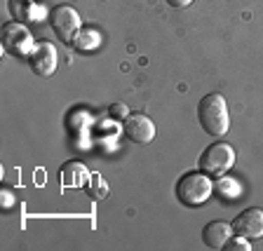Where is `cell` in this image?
<instances>
[{
	"mask_svg": "<svg viewBox=\"0 0 263 251\" xmlns=\"http://www.w3.org/2000/svg\"><path fill=\"white\" fill-rule=\"evenodd\" d=\"M197 122L202 127V131H207L209 137H226L230 131V110L228 101L223 94L212 92L204 94L197 104Z\"/></svg>",
	"mask_w": 263,
	"mask_h": 251,
	"instance_id": "obj_1",
	"label": "cell"
},
{
	"mask_svg": "<svg viewBox=\"0 0 263 251\" xmlns=\"http://www.w3.org/2000/svg\"><path fill=\"white\" fill-rule=\"evenodd\" d=\"M176 200H179L183 207L195 209L202 207L204 202H209V197L214 195V183L212 176H207L204 171H188L183 174L179 181H176Z\"/></svg>",
	"mask_w": 263,
	"mask_h": 251,
	"instance_id": "obj_2",
	"label": "cell"
},
{
	"mask_svg": "<svg viewBox=\"0 0 263 251\" xmlns=\"http://www.w3.org/2000/svg\"><path fill=\"white\" fill-rule=\"evenodd\" d=\"M235 148L226 141H216L207 146L197 160V169L204 171L212 179H223L233 167H235Z\"/></svg>",
	"mask_w": 263,
	"mask_h": 251,
	"instance_id": "obj_3",
	"label": "cell"
},
{
	"mask_svg": "<svg viewBox=\"0 0 263 251\" xmlns=\"http://www.w3.org/2000/svg\"><path fill=\"white\" fill-rule=\"evenodd\" d=\"M49 26L61 43H73L76 33L82 28V19L76 7L71 5H57L49 12Z\"/></svg>",
	"mask_w": 263,
	"mask_h": 251,
	"instance_id": "obj_4",
	"label": "cell"
},
{
	"mask_svg": "<svg viewBox=\"0 0 263 251\" xmlns=\"http://www.w3.org/2000/svg\"><path fill=\"white\" fill-rule=\"evenodd\" d=\"M33 47H35V43H33V35L31 31H28L24 24L19 22H7L5 26H3V49H5L7 54L12 56H31Z\"/></svg>",
	"mask_w": 263,
	"mask_h": 251,
	"instance_id": "obj_5",
	"label": "cell"
},
{
	"mask_svg": "<svg viewBox=\"0 0 263 251\" xmlns=\"http://www.w3.org/2000/svg\"><path fill=\"white\" fill-rule=\"evenodd\" d=\"M28 66L31 71L40 78H49L54 75L57 66H59V54H57V47L52 43H35L31 56H28Z\"/></svg>",
	"mask_w": 263,
	"mask_h": 251,
	"instance_id": "obj_6",
	"label": "cell"
},
{
	"mask_svg": "<svg viewBox=\"0 0 263 251\" xmlns=\"http://www.w3.org/2000/svg\"><path fill=\"white\" fill-rule=\"evenodd\" d=\"M233 233L249 240H258L263 237V209L258 207H247L245 211H240L235 219L230 221Z\"/></svg>",
	"mask_w": 263,
	"mask_h": 251,
	"instance_id": "obj_7",
	"label": "cell"
},
{
	"mask_svg": "<svg viewBox=\"0 0 263 251\" xmlns=\"http://www.w3.org/2000/svg\"><path fill=\"white\" fill-rule=\"evenodd\" d=\"M122 131L134 143H151L155 139V122L143 113H129L122 120Z\"/></svg>",
	"mask_w": 263,
	"mask_h": 251,
	"instance_id": "obj_8",
	"label": "cell"
},
{
	"mask_svg": "<svg viewBox=\"0 0 263 251\" xmlns=\"http://www.w3.org/2000/svg\"><path fill=\"white\" fill-rule=\"evenodd\" d=\"M230 237H233V225L228 221H212L202 228V244L207 249H223Z\"/></svg>",
	"mask_w": 263,
	"mask_h": 251,
	"instance_id": "obj_9",
	"label": "cell"
},
{
	"mask_svg": "<svg viewBox=\"0 0 263 251\" xmlns=\"http://www.w3.org/2000/svg\"><path fill=\"white\" fill-rule=\"evenodd\" d=\"M101 43H104L101 31H97L94 26H82L80 31L76 33V38H73L71 45L78 52H94V49L101 47Z\"/></svg>",
	"mask_w": 263,
	"mask_h": 251,
	"instance_id": "obj_10",
	"label": "cell"
},
{
	"mask_svg": "<svg viewBox=\"0 0 263 251\" xmlns=\"http://www.w3.org/2000/svg\"><path fill=\"white\" fill-rule=\"evenodd\" d=\"M7 10H10V16L14 22L19 24H26V22H38V5L35 0H10L7 3Z\"/></svg>",
	"mask_w": 263,
	"mask_h": 251,
	"instance_id": "obj_11",
	"label": "cell"
},
{
	"mask_svg": "<svg viewBox=\"0 0 263 251\" xmlns=\"http://www.w3.org/2000/svg\"><path fill=\"white\" fill-rule=\"evenodd\" d=\"M226 251H249L252 244H249V237H242V235H233L223 246Z\"/></svg>",
	"mask_w": 263,
	"mask_h": 251,
	"instance_id": "obj_12",
	"label": "cell"
},
{
	"mask_svg": "<svg viewBox=\"0 0 263 251\" xmlns=\"http://www.w3.org/2000/svg\"><path fill=\"white\" fill-rule=\"evenodd\" d=\"M108 113H110V118H122V120H125L129 110H127L125 104H113V106L108 108Z\"/></svg>",
	"mask_w": 263,
	"mask_h": 251,
	"instance_id": "obj_13",
	"label": "cell"
},
{
	"mask_svg": "<svg viewBox=\"0 0 263 251\" xmlns=\"http://www.w3.org/2000/svg\"><path fill=\"white\" fill-rule=\"evenodd\" d=\"M0 202H3V207L5 209H12V204H14V197H12L10 190H3L0 192Z\"/></svg>",
	"mask_w": 263,
	"mask_h": 251,
	"instance_id": "obj_14",
	"label": "cell"
},
{
	"mask_svg": "<svg viewBox=\"0 0 263 251\" xmlns=\"http://www.w3.org/2000/svg\"><path fill=\"white\" fill-rule=\"evenodd\" d=\"M172 7H188L193 3V0H167Z\"/></svg>",
	"mask_w": 263,
	"mask_h": 251,
	"instance_id": "obj_15",
	"label": "cell"
}]
</instances>
